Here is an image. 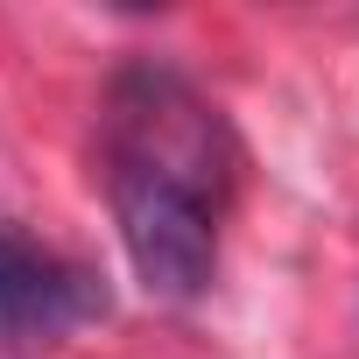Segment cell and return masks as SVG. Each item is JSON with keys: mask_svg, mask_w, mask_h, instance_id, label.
Wrapping results in <instances>:
<instances>
[{"mask_svg": "<svg viewBox=\"0 0 359 359\" xmlns=\"http://www.w3.org/2000/svg\"><path fill=\"white\" fill-rule=\"evenodd\" d=\"M106 205L127 268L162 303H198L219 275V219L240 184L226 113L169 64H127L99 113Z\"/></svg>", "mask_w": 359, "mask_h": 359, "instance_id": "obj_1", "label": "cell"}, {"mask_svg": "<svg viewBox=\"0 0 359 359\" xmlns=\"http://www.w3.org/2000/svg\"><path fill=\"white\" fill-rule=\"evenodd\" d=\"M92 317H106L99 275L0 219V352H50Z\"/></svg>", "mask_w": 359, "mask_h": 359, "instance_id": "obj_2", "label": "cell"}]
</instances>
